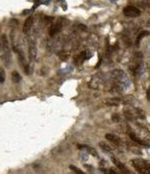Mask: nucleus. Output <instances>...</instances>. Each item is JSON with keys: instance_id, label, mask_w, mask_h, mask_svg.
Listing matches in <instances>:
<instances>
[{"instance_id": "obj_19", "label": "nucleus", "mask_w": 150, "mask_h": 174, "mask_svg": "<svg viewBox=\"0 0 150 174\" xmlns=\"http://www.w3.org/2000/svg\"><path fill=\"white\" fill-rule=\"evenodd\" d=\"M5 79H6L5 71L3 69H0V84H3L5 82Z\"/></svg>"}, {"instance_id": "obj_9", "label": "nucleus", "mask_w": 150, "mask_h": 174, "mask_svg": "<svg viewBox=\"0 0 150 174\" xmlns=\"http://www.w3.org/2000/svg\"><path fill=\"white\" fill-rule=\"evenodd\" d=\"M125 103V101L122 100V99H119V98H112V99H106L104 101V104L106 106H109V107H117L119 106L120 104H123Z\"/></svg>"}, {"instance_id": "obj_7", "label": "nucleus", "mask_w": 150, "mask_h": 174, "mask_svg": "<svg viewBox=\"0 0 150 174\" xmlns=\"http://www.w3.org/2000/svg\"><path fill=\"white\" fill-rule=\"evenodd\" d=\"M111 160H112V162L114 163V165L118 168V170H119L122 174H130V171L128 170V168L126 167V166L124 165V164L122 163L120 160H118L117 158H115V157H112Z\"/></svg>"}, {"instance_id": "obj_23", "label": "nucleus", "mask_w": 150, "mask_h": 174, "mask_svg": "<svg viewBox=\"0 0 150 174\" xmlns=\"http://www.w3.org/2000/svg\"><path fill=\"white\" fill-rule=\"evenodd\" d=\"M110 1H111V2H116L117 0H110Z\"/></svg>"}, {"instance_id": "obj_15", "label": "nucleus", "mask_w": 150, "mask_h": 174, "mask_svg": "<svg viewBox=\"0 0 150 174\" xmlns=\"http://www.w3.org/2000/svg\"><path fill=\"white\" fill-rule=\"evenodd\" d=\"M11 79H12L13 83H15V84H18V83H20V81H21V76H20V74H19L18 72H16V71H13L12 74H11Z\"/></svg>"}, {"instance_id": "obj_17", "label": "nucleus", "mask_w": 150, "mask_h": 174, "mask_svg": "<svg viewBox=\"0 0 150 174\" xmlns=\"http://www.w3.org/2000/svg\"><path fill=\"white\" fill-rule=\"evenodd\" d=\"M86 58V55H85V52H81L80 54L77 55V57L75 58V60H76V62H77L78 64H82V62H84V60Z\"/></svg>"}, {"instance_id": "obj_4", "label": "nucleus", "mask_w": 150, "mask_h": 174, "mask_svg": "<svg viewBox=\"0 0 150 174\" xmlns=\"http://www.w3.org/2000/svg\"><path fill=\"white\" fill-rule=\"evenodd\" d=\"M142 64H143V62H142V54L140 52H135L132 55L131 60H130L129 69L131 71H133V72H135Z\"/></svg>"}, {"instance_id": "obj_10", "label": "nucleus", "mask_w": 150, "mask_h": 174, "mask_svg": "<svg viewBox=\"0 0 150 174\" xmlns=\"http://www.w3.org/2000/svg\"><path fill=\"white\" fill-rule=\"evenodd\" d=\"M61 29H62V21H61V19H60V20L57 21L56 23H54V24L51 26L50 31H49V34H50V36H54V35H56L59 31H61Z\"/></svg>"}, {"instance_id": "obj_3", "label": "nucleus", "mask_w": 150, "mask_h": 174, "mask_svg": "<svg viewBox=\"0 0 150 174\" xmlns=\"http://www.w3.org/2000/svg\"><path fill=\"white\" fill-rule=\"evenodd\" d=\"M131 164L139 174H150V162L147 160L136 158L131 160Z\"/></svg>"}, {"instance_id": "obj_21", "label": "nucleus", "mask_w": 150, "mask_h": 174, "mask_svg": "<svg viewBox=\"0 0 150 174\" xmlns=\"http://www.w3.org/2000/svg\"><path fill=\"white\" fill-rule=\"evenodd\" d=\"M146 97H147V100L150 102V86H149V88L147 89V93H146Z\"/></svg>"}, {"instance_id": "obj_11", "label": "nucleus", "mask_w": 150, "mask_h": 174, "mask_svg": "<svg viewBox=\"0 0 150 174\" xmlns=\"http://www.w3.org/2000/svg\"><path fill=\"white\" fill-rule=\"evenodd\" d=\"M33 20H34L33 16H29L28 18L25 20L24 25H23V33H24V34H28L29 31L31 30L33 25Z\"/></svg>"}, {"instance_id": "obj_20", "label": "nucleus", "mask_w": 150, "mask_h": 174, "mask_svg": "<svg viewBox=\"0 0 150 174\" xmlns=\"http://www.w3.org/2000/svg\"><path fill=\"white\" fill-rule=\"evenodd\" d=\"M111 121L114 122V123H117V122L120 121V117H119V115L117 114H113L111 116Z\"/></svg>"}, {"instance_id": "obj_1", "label": "nucleus", "mask_w": 150, "mask_h": 174, "mask_svg": "<svg viewBox=\"0 0 150 174\" xmlns=\"http://www.w3.org/2000/svg\"><path fill=\"white\" fill-rule=\"evenodd\" d=\"M0 55L1 60L6 67L10 66L11 62V53L9 48V41L6 34H2L0 37Z\"/></svg>"}, {"instance_id": "obj_12", "label": "nucleus", "mask_w": 150, "mask_h": 174, "mask_svg": "<svg viewBox=\"0 0 150 174\" xmlns=\"http://www.w3.org/2000/svg\"><path fill=\"white\" fill-rule=\"evenodd\" d=\"M78 148H80V149H84L88 154H91V155L94 156V157H98L97 151H96V150L94 149L93 147H91V146H88V145H78Z\"/></svg>"}, {"instance_id": "obj_13", "label": "nucleus", "mask_w": 150, "mask_h": 174, "mask_svg": "<svg viewBox=\"0 0 150 174\" xmlns=\"http://www.w3.org/2000/svg\"><path fill=\"white\" fill-rule=\"evenodd\" d=\"M129 137H130V139H131L132 141L135 142V143H136V144H138V145H141V146H147V145H146V143L143 141V140H141L139 137H138V136H136L134 133H131V132H130V133H129Z\"/></svg>"}, {"instance_id": "obj_16", "label": "nucleus", "mask_w": 150, "mask_h": 174, "mask_svg": "<svg viewBox=\"0 0 150 174\" xmlns=\"http://www.w3.org/2000/svg\"><path fill=\"white\" fill-rule=\"evenodd\" d=\"M147 35H149V31H141V32L138 34L137 39H136V44L139 45L140 40H141V39L143 38L144 36H147Z\"/></svg>"}, {"instance_id": "obj_2", "label": "nucleus", "mask_w": 150, "mask_h": 174, "mask_svg": "<svg viewBox=\"0 0 150 174\" xmlns=\"http://www.w3.org/2000/svg\"><path fill=\"white\" fill-rule=\"evenodd\" d=\"M111 78L113 79L114 83L117 85V88L121 87L122 89H129L131 87V81L122 70L112 71Z\"/></svg>"}, {"instance_id": "obj_22", "label": "nucleus", "mask_w": 150, "mask_h": 174, "mask_svg": "<svg viewBox=\"0 0 150 174\" xmlns=\"http://www.w3.org/2000/svg\"><path fill=\"white\" fill-rule=\"evenodd\" d=\"M109 174H117V173H116V172L114 171V170L110 169V170H109Z\"/></svg>"}, {"instance_id": "obj_14", "label": "nucleus", "mask_w": 150, "mask_h": 174, "mask_svg": "<svg viewBox=\"0 0 150 174\" xmlns=\"http://www.w3.org/2000/svg\"><path fill=\"white\" fill-rule=\"evenodd\" d=\"M99 147L101 148L102 150H104L105 152H107V153H111V152L113 151V148H112L109 144L105 143V142H103V141L99 143Z\"/></svg>"}, {"instance_id": "obj_6", "label": "nucleus", "mask_w": 150, "mask_h": 174, "mask_svg": "<svg viewBox=\"0 0 150 174\" xmlns=\"http://www.w3.org/2000/svg\"><path fill=\"white\" fill-rule=\"evenodd\" d=\"M28 55L30 62H35L37 57V47L35 39H30L28 45Z\"/></svg>"}, {"instance_id": "obj_8", "label": "nucleus", "mask_w": 150, "mask_h": 174, "mask_svg": "<svg viewBox=\"0 0 150 174\" xmlns=\"http://www.w3.org/2000/svg\"><path fill=\"white\" fill-rule=\"evenodd\" d=\"M105 138H106V140H108L109 142H111V143L114 144L115 146H121L122 145L121 138L117 135H114V134H106Z\"/></svg>"}, {"instance_id": "obj_18", "label": "nucleus", "mask_w": 150, "mask_h": 174, "mask_svg": "<svg viewBox=\"0 0 150 174\" xmlns=\"http://www.w3.org/2000/svg\"><path fill=\"white\" fill-rule=\"evenodd\" d=\"M69 168H70V169L72 170V171L74 172L75 174H86L85 172L82 171L80 168L76 167V166H74V165H70V166H69Z\"/></svg>"}, {"instance_id": "obj_5", "label": "nucleus", "mask_w": 150, "mask_h": 174, "mask_svg": "<svg viewBox=\"0 0 150 174\" xmlns=\"http://www.w3.org/2000/svg\"><path fill=\"white\" fill-rule=\"evenodd\" d=\"M123 14L128 17H138L141 14V11L135 6L127 5L123 8Z\"/></svg>"}]
</instances>
